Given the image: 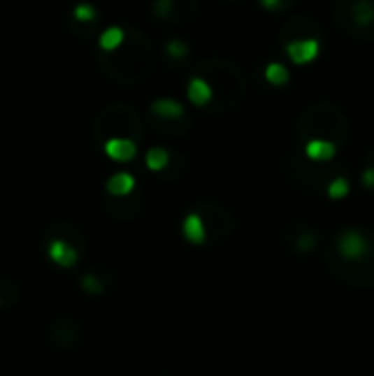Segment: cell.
Returning a JSON list of instances; mask_svg holds the SVG:
<instances>
[{"instance_id":"8992f818","label":"cell","mask_w":374,"mask_h":376,"mask_svg":"<svg viewBox=\"0 0 374 376\" xmlns=\"http://www.w3.org/2000/svg\"><path fill=\"white\" fill-rule=\"evenodd\" d=\"M287 174L291 183L304 187L308 191H326L328 185L333 183L337 176L343 174V168L333 161H312V159H299V157H289L287 161Z\"/></svg>"},{"instance_id":"52a82bcc","label":"cell","mask_w":374,"mask_h":376,"mask_svg":"<svg viewBox=\"0 0 374 376\" xmlns=\"http://www.w3.org/2000/svg\"><path fill=\"white\" fill-rule=\"evenodd\" d=\"M335 22L350 38L374 42V0H335Z\"/></svg>"},{"instance_id":"7a4b0ae2","label":"cell","mask_w":374,"mask_h":376,"mask_svg":"<svg viewBox=\"0 0 374 376\" xmlns=\"http://www.w3.org/2000/svg\"><path fill=\"white\" fill-rule=\"evenodd\" d=\"M97 66L106 78L117 84H139L152 73L154 47L141 29L126 27L124 42L113 51H101L97 55Z\"/></svg>"},{"instance_id":"7c38bea8","label":"cell","mask_w":374,"mask_h":376,"mask_svg":"<svg viewBox=\"0 0 374 376\" xmlns=\"http://www.w3.org/2000/svg\"><path fill=\"white\" fill-rule=\"evenodd\" d=\"M106 212L115 218V220H132L141 214L143 209V194L132 189L130 194H124V196H110L103 203Z\"/></svg>"},{"instance_id":"277c9868","label":"cell","mask_w":374,"mask_h":376,"mask_svg":"<svg viewBox=\"0 0 374 376\" xmlns=\"http://www.w3.org/2000/svg\"><path fill=\"white\" fill-rule=\"evenodd\" d=\"M348 117L337 106L335 101L319 99L312 101L299 113L297 119V139L299 143H306L310 139H324L335 143L339 150L348 139Z\"/></svg>"},{"instance_id":"3957f363","label":"cell","mask_w":374,"mask_h":376,"mask_svg":"<svg viewBox=\"0 0 374 376\" xmlns=\"http://www.w3.org/2000/svg\"><path fill=\"white\" fill-rule=\"evenodd\" d=\"M194 75L203 78L212 88V101L207 113H231L245 101L247 78L240 66L224 57H209L194 66Z\"/></svg>"},{"instance_id":"7402d4cb","label":"cell","mask_w":374,"mask_h":376,"mask_svg":"<svg viewBox=\"0 0 374 376\" xmlns=\"http://www.w3.org/2000/svg\"><path fill=\"white\" fill-rule=\"evenodd\" d=\"M132 189H137V183H134V176L126 174V172H119V174L110 176L106 183V191L110 196H124V194H130Z\"/></svg>"},{"instance_id":"f1b7e54d","label":"cell","mask_w":374,"mask_h":376,"mask_svg":"<svg viewBox=\"0 0 374 376\" xmlns=\"http://www.w3.org/2000/svg\"><path fill=\"white\" fill-rule=\"evenodd\" d=\"M71 18L82 20V22H95V20H101V18H99V11H97L93 5H88V3H82V5L75 7L73 13H71Z\"/></svg>"},{"instance_id":"9c48e42d","label":"cell","mask_w":374,"mask_h":376,"mask_svg":"<svg viewBox=\"0 0 374 376\" xmlns=\"http://www.w3.org/2000/svg\"><path fill=\"white\" fill-rule=\"evenodd\" d=\"M150 117H152V124L157 128L174 134V137L176 134H183L189 128L183 103H178L174 99H154L150 103Z\"/></svg>"},{"instance_id":"d4e9b609","label":"cell","mask_w":374,"mask_h":376,"mask_svg":"<svg viewBox=\"0 0 374 376\" xmlns=\"http://www.w3.org/2000/svg\"><path fill=\"white\" fill-rule=\"evenodd\" d=\"M124 36H126V27H110V29H106V31H101V36H99V49L101 51L117 49L119 44L124 42Z\"/></svg>"},{"instance_id":"4fadbf2b","label":"cell","mask_w":374,"mask_h":376,"mask_svg":"<svg viewBox=\"0 0 374 376\" xmlns=\"http://www.w3.org/2000/svg\"><path fill=\"white\" fill-rule=\"evenodd\" d=\"M47 240V251H49V258L62 268H73L75 264L80 262L82 258V251L75 247L69 238L62 236H44Z\"/></svg>"},{"instance_id":"8fae6325","label":"cell","mask_w":374,"mask_h":376,"mask_svg":"<svg viewBox=\"0 0 374 376\" xmlns=\"http://www.w3.org/2000/svg\"><path fill=\"white\" fill-rule=\"evenodd\" d=\"M49 337H51V343L55 345L57 350H73V348H78V345L82 343L84 330H82L80 321L62 317V319H55L51 324Z\"/></svg>"},{"instance_id":"f546056e","label":"cell","mask_w":374,"mask_h":376,"mask_svg":"<svg viewBox=\"0 0 374 376\" xmlns=\"http://www.w3.org/2000/svg\"><path fill=\"white\" fill-rule=\"evenodd\" d=\"M166 55L170 59H178V62H183V59L189 55V47H187V42L183 40H170L166 44Z\"/></svg>"},{"instance_id":"83f0119b","label":"cell","mask_w":374,"mask_h":376,"mask_svg":"<svg viewBox=\"0 0 374 376\" xmlns=\"http://www.w3.org/2000/svg\"><path fill=\"white\" fill-rule=\"evenodd\" d=\"M326 194L331 196L333 201H341V198H346L348 194H350V185H348V178L346 176H337L331 185H328V189H326Z\"/></svg>"},{"instance_id":"d6a6232c","label":"cell","mask_w":374,"mask_h":376,"mask_svg":"<svg viewBox=\"0 0 374 376\" xmlns=\"http://www.w3.org/2000/svg\"><path fill=\"white\" fill-rule=\"evenodd\" d=\"M366 168H372V170H374V145L368 150V154H366Z\"/></svg>"},{"instance_id":"44dd1931","label":"cell","mask_w":374,"mask_h":376,"mask_svg":"<svg viewBox=\"0 0 374 376\" xmlns=\"http://www.w3.org/2000/svg\"><path fill=\"white\" fill-rule=\"evenodd\" d=\"M20 302V284L11 277H0V308L9 310Z\"/></svg>"},{"instance_id":"2e32d148","label":"cell","mask_w":374,"mask_h":376,"mask_svg":"<svg viewBox=\"0 0 374 376\" xmlns=\"http://www.w3.org/2000/svg\"><path fill=\"white\" fill-rule=\"evenodd\" d=\"M322 40L317 38H302V40H291L284 44V51L293 59L295 64H308L319 55Z\"/></svg>"},{"instance_id":"d6986e66","label":"cell","mask_w":374,"mask_h":376,"mask_svg":"<svg viewBox=\"0 0 374 376\" xmlns=\"http://www.w3.org/2000/svg\"><path fill=\"white\" fill-rule=\"evenodd\" d=\"M339 152V147L324 139H310L304 143V154L312 161H333Z\"/></svg>"},{"instance_id":"5bb4252c","label":"cell","mask_w":374,"mask_h":376,"mask_svg":"<svg viewBox=\"0 0 374 376\" xmlns=\"http://www.w3.org/2000/svg\"><path fill=\"white\" fill-rule=\"evenodd\" d=\"M284 240L297 255H310L319 247V233L315 229L306 227V224H291L284 231Z\"/></svg>"},{"instance_id":"603a6c76","label":"cell","mask_w":374,"mask_h":376,"mask_svg":"<svg viewBox=\"0 0 374 376\" xmlns=\"http://www.w3.org/2000/svg\"><path fill=\"white\" fill-rule=\"evenodd\" d=\"M99 27H101V20H95V22H82V20H75L69 16V24L66 29L80 40H93L97 34H99Z\"/></svg>"},{"instance_id":"6da1fadb","label":"cell","mask_w":374,"mask_h":376,"mask_svg":"<svg viewBox=\"0 0 374 376\" xmlns=\"http://www.w3.org/2000/svg\"><path fill=\"white\" fill-rule=\"evenodd\" d=\"M324 262L341 284L350 289H374V231L343 227L328 243Z\"/></svg>"},{"instance_id":"484cf974","label":"cell","mask_w":374,"mask_h":376,"mask_svg":"<svg viewBox=\"0 0 374 376\" xmlns=\"http://www.w3.org/2000/svg\"><path fill=\"white\" fill-rule=\"evenodd\" d=\"M145 165L152 172H163L170 165V154L166 147H152L145 152Z\"/></svg>"},{"instance_id":"e0dca14e","label":"cell","mask_w":374,"mask_h":376,"mask_svg":"<svg viewBox=\"0 0 374 376\" xmlns=\"http://www.w3.org/2000/svg\"><path fill=\"white\" fill-rule=\"evenodd\" d=\"M137 150H139V143L128 137H115L103 143V152L117 163H130L137 157Z\"/></svg>"},{"instance_id":"4316f807","label":"cell","mask_w":374,"mask_h":376,"mask_svg":"<svg viewBox=\"0 0 374 376\" xmlns=\"http://www.w3.org/2000/svg\"><path fill=\"white\" fill-rule=\"evenodd\" d=\"M264 78H266V82H271L273 86H284L289 82V71H287V66H284V64L273 62V64L266 66Z\"/></svg>"},{"instance_id":"ac0fdd59","label":"cell","mask_w":374,"mask_h":376,"mask_svg":"<svg viewBox=\"0 0 374 376\" xmlns=\"http://www.w3.org/2000/svg\"><path fill=\"white\" fill-rule=\"evenodd\" d=\"M181 231H183V236L189 240L192 245H205L207 243V231H205L203 218L196 212H194V209L185 216V220L181 224Z\"/></svg>"},{"instance_id":"9a60e30c","label":"cell","mask_w":374,"mask_h":376,"mask_svg":"<svg viewBox=\"0 0 374 376\" xmlns=\"http://www.w3.org/2000/svg\"><path fill=\"white\" fill-rule=\"evenodd\" d=\"M302 38H317V40H322L319 24L312 18H308V16L289 18L287 24H284V29H282V42L287 44L291 40H302Z\"/></svg>"},{"instance_id":"30bf717a","label":"cell","mask_w":374,"mask_h":376,"mask_svg":"<svg viewBox=\"0 0 374 376\" xmlns=\"http://www.w3.org/2000/svg\"><path fill=\"white\" fill-rule=\"evenodd\" d=\"M201 11V0H154V18L170 27H185L196 20Z\"/></svg>"},{"instance_id":"1f68e13d","label":"cell","mask_w":374,"mask_h":376,"mask_svg":"<svg viewBox=\"0 0 374 376\" xmlns=\"http://www.w3.org/2000/svg\"><path fill=\"white\" fill-rule=\"evenodd\" d=\"M361 183H364L366 189H374V170L372 168H366L361 172Z\"/></svg>"},{"instance_id":"ba28073f","label":"cell","mask_w":374,"mask_h":376,"mask_svg":"<svg viewBox=\"0 0 374 376\" xmlns=\"http://www.w3.org/2000/svg\"><path fill=\"white\" fill-rule=\"evenodd\" d=\"M194 212L203 218L207 243H222V240H227L236 229V218L231 214V209H227L216 201H203L194 207Z\"/></svg>"},{"instance_id":"4dcf8cb0","label":"cell","mask_w":374,"mask_h":376,"mask_svg":"<svg viewBox=\"0 0 374 376\" xmlns=\"http://www.w3.org/2000/svg\"><path fill=\"white\" fill-rule=\"evenodd\" d=\"M297 0H260V5L266 9V11H289L291 7H295Z\"/></svg>"},{"instance_id":"ffe728a7","label":"cell","mask_w":374,"mask_h":376,"mask_svg":"<svg viewBox=\"0 0 374 376\" xmlns=\"http://www.w3.org/2000/svg\"><path fill=\"white\" fill-rule=\"evenodd\" d=\"M187 99L194 103V106L207 108L209 101H212V88H209V84L203 78L194 75V78L189 80V84H187Z\"/></svg>"},{"instance_id":"cb8c5ba5","label":"cell","mask_w":374,"mask_h":376,"mask_svg":"<svg viewBox=\"0 0 374 376\" xmlns=\"http://www.w3.org/2000/svg\"><path fill=\"white\" fill-rule=\"evenodd\" d=\"M80 287L88 295H101L103 291L108 289V284H106V280H103L99 273H95V270H88V273H84L80 277Z\"/></svg>"},{"instance_id":"5b68a950","label":"cell","mask_w":374,"mask_h":376,"mask_svg":"<svg viewBox=\"0 0 374 376\" xmlns=\"http://www.w3.org/2000/svg\"><path fill=\"white\" fill-rule=\"evenodd\" d=\"M128 137L132 141H143V122L137 108L130 103H110L93 122V141L103 147L108 139Z\"/></svg>"}]
</instances>
